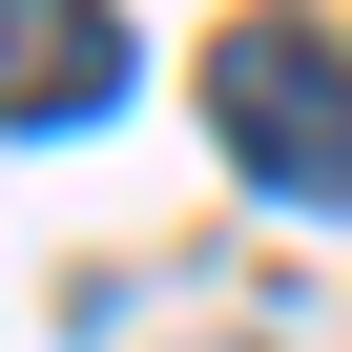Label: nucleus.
Segmentation results:
<instances>
[{
	"label": "nucleus",
	"mask_w": 352,
	"mask_h": 352,
	"mask_svg": "<svg viewBox=\"0 0 352 352\" xmlns=\"http://www.w3.org/2000/svg\"><path fill=\"white\" fill-rule=\"evenodd\" d=\"M208 124H228V166L270 208H352V63L311 21H228L208 42Z\"/></svg>",
	"instance_id": "obj_1"
},
{
	"label": "nucleus",
	"mask_w": 352,
	"mask_h": 352,
	"mask_svg": "<svg viewBox=\"0 0 352 352\" xmlns=\"http://www.w3.org/2000/svg\"><path fill=\"white\" fill-rule=\"evenodd\" d=\"M104 83H124V21H104V0H0V124H21V145L104 124Z\"/></svg>",
	"instance_id": "obj_2"
}]
</instances>
